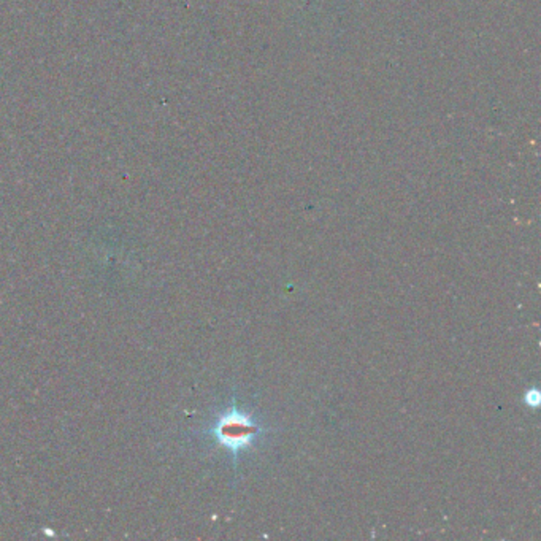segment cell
<instances>
[{
  "label": "cell",
  "instance_id": "obj_1",
  "mask_svg": "<svg viewBox=\"0 0 541 541\" xmlns=\"http://www.w3.org/2000/svg\"><path fill=\"white\" fill-rule=\"evenodd\" d=\"M257 432L259 427L251 416L237 410V408H230L229 411L221 414L211 429V434L215 435L216 441L232 452L234 456H237L240 451H243L250 445Z\"/></svg>",
  "mask_w": 541,
  "mask_h": 541
},
{
  "label": "cell",
  "instance_id": "obj_2",
  "mask_svg": "<svg viewBox=\"0 0 541 541\" xmlns=\"http://www.w3.org/2000/svg\"><path fill=\"white\" fill-rule=\"evenodd\" d=\"M526 404L528 406H538L540 405V393L537 389H528L526 394Z\"/></svg>",
  "mask_w": 541,
  "mask_h": 541
}]
</instances>
